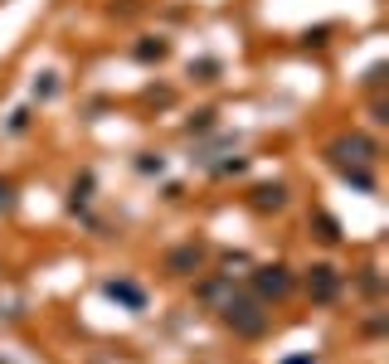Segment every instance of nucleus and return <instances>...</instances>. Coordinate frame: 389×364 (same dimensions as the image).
Returning a JSON list of instances; mask_svg holds the SVG:
<instances>
[{
	"label": "nucleus",
	"mask_w": 389,
	"mask_h": 364,
	"mask_svg": "<svg viewBox=\"0 0 389 364\" xmlns=\"http://www.w3.org/2000/svg\"><path fill=\"white\" fill-rule=\"evenodd\" d=\"M224 321H229V330H239V335H263V330H268L263 301H248V296H229V301H224Z\"/></svg>",
	"instance_id": "obj_1"
},
{
	"label": "nucleus",
	"mask_w": 389,
	"mask_h": 364,
	"mask_svg": "<svg viewBox=\"0 0 389 364\" xmlns=\"http://www.w3.org/2000/svg\"><path fill=\"white\" fill-rule=\"evenodd\" d=\"M253 286H258V296H263V301H268V296H273V301H283V296L292 291V272L283 268V263L258 268V272H253Z\"/></svg>",
	"instance_id": "obj_2"
},
{
	"label": "nucleus",
	"mask_w": 389,
	"mask_h": 364,
	"mask_svg": "<svg viewBox=\"0 0 389 364\" xmlns=\"http://www.w3.org/2000/svg\"><path fill=\"white\" fill-rule=\"evenodd\" d=\"M306 291H311L316 301H336V291H341V272H336V268H311V272H306Z\"/></svg>",
	"instance_id": "obj_3"
},
{
	"label": "nucleus",
	"mask_w": 389,
	"mask_h": 364,
	"mask_svg": "<svg viewBox=\"0 0 389 364\" xmlns=\"http://www.w3.org/2000/svg\"><path fill=\"white\" fill-rule=\"evenodd\" d=\"M288 204V189L283 184H258L253 189V209H283Z\"/></svg>",
	"instance_id": "obj_4"
},
{
	"label": "nucleus",
	"mask_w": 389,
	"mask_h": 364,
	"mask_svg": "<svg viewBox=\"0 0 389 364\" xmlns=\"http://www.w3.org/2000/svg\"><path fill=\"white\" fill-rule=\"evenodd\" d=\"M199 258H204V253H199V248H176V253H171V263H166V268H171V272L176 277H185V272H194V268H199Z\"/></svg>",
	"instance_id": "obj_5"
},
{
	"label": "nucleus",
	"mask_w": 389,
	"mask_h": 364,
	"mask_svg": "<svg viewBox=\"0 0 389 364\" xmlns=\"http://www.w3.org/2000/svg\"><path fill=\"white\" fill-rule=\"evenodd\" d=\"M336 151H355L351 161H360V166H365V161H375V146H370L365 136H351V141H336Z\"/></svg>",
	"instance_id": "obj_6"
},
{
	"label": "nucleus",
	"mask_w": 389,
	"mask_h": 364,
	"mask_svg": "<svg viewBox=\"0 0 389 364\" xmlns=\"http://www.w3.org/2000/svg\"><path fill=\"white\" fill-rule=\"evenodd\" d=\"M107 291H112V296H122L132 311H141V291H136L132 282H107Z\"/></svg>",
	"instance_id": "obj_7"
},
{
	"label": "nucleus",
	"mask_w": 389,
	"mask_h": 364,
	"mask_svg": "<svg viewBox=\"0 0 389 364\" xmlns=\"http://www.w3.org/2000/svg\"><path fill=\"white\" fill-rule=\"evenodd\" d=\"M316 228H321V238H326V243H341V224H336L331 214H316Z\"/></svg>",
	"instance_id": "obj_8"
},
{
	"label": "nucleus",
	"mask_w": 389,
	"mask_h": 364,
	"mask_svg": "<svg viewBox=\"0 0 389 364\" xmlns=\"http://www.w3.org/2000/svg\"><path fill=\"white\" fill-rule=\"evenodd\" d=\"M136 59H166V39H146V44H136Z\"/></svg>",
	"instance_id": "obj_9"
},
{
	"label": "nucleus",
	"mask_w": 389,
	"mask_h": 364,
	"mask_svg": "<svg viewBox=\"0 0 389 364\" xmlns=\"http://www.w3.org/2000/svg\"><path fill=\"white\" fill-rule=\"evenodd\" d=\"M380 83H385V64H375V68L365 73V88H380Z\"/></svg>",
	"instance_id": "obj_10"
},
{
	"label": "nucleus",
	"mask_w": 389,
	"mask_h": 364,
	"mask_svg": "<svg viewBox=\"0 0 389 364\" xmlns=\"http://www.w3.org/2000/svg\"><path fill=\"white\" fill-rule=\"evenodd\" d=\"M54 88H59V83H54V73H44V83H34V92H39V97H54Z\"/></svg>",
	"instance_id": "obj_11"
},
{
	"label": "nucleus",
	"mask_w": 389,
	"mask_h": 364,
	"mask_svg": "<svg viewBox=\"0 0 389 364\" xmlns=\"http://www.w3.org/2000/svg\"><path fill=\"white\" fill-rule=\"evenodd\" d=\"M190 73H199V83H209V78L219 73V64H199V68H190Z\"/></svg>",
	"instance_id": "obj_12"
},
{
	"label": "nucleus",
	"mask_w": 389,
	"mask_h": 364,
	"mask_svg": "<svg viewBox=\"0 0 389 364\" xmlns=\"http://www.w3.org/2000/svg\"><path fill=\"white\" fill-rule=\"evenodd\" d=\"M10 204H15V189H10V184L0 180V209H10Z\"/></svg>",
	"instance_id": "obj_13"
},
{
	"label": "nucleus",
	"mask_w": 389,
	"mask_h": 364,
	"mask_svg": "<svg viewBox=\"0 0 389 364\" xmlns=\"http://www.w3.org/2000/svg\"><path fill=\"white\" fill-rule=\"evenodd\" d=\"M288 364H311V355H297V360H288Z\"/></svg>",
	"instance_id": "obj_14"
}]
</instances>
